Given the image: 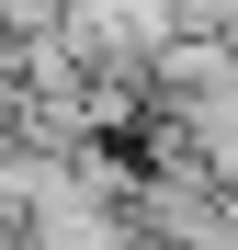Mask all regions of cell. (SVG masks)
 <instances>
[{
  "instance_id": "6da1fadb",
  "label": "cell",
  "mask_w": 238,
  "mask_h": 250,
  "mask_svg": "<svg viewBox=\"0 0 238 250\" xmlns=\"http://www.w3.org/2000/svg\"><path fill=\"white\" fill-rule=\"evenodd\" d=\"M57 12H68V0H0V34H46Z\"/></svg>"
}]
</instances>
